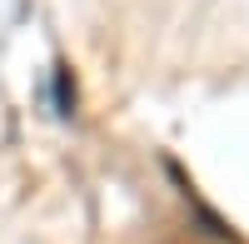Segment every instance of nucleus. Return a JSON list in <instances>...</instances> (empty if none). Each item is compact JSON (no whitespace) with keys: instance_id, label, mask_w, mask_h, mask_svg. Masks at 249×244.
<instances>
[{"instance_id":"nucleus-1","label":"nucleus","mask_w":249,"mask_h":244,"mask_svg":"<svg viewBox=\"0 0 249 244\" xmlns=\"http://www.w3.org/2000/svg\"><path fill=\"white\" fill-rule=\"evenodd\" d=\"M55 110L65 115V120L75 115V85H70V70H65V65L55 70Z\"/></svg>"}]
</instances>
